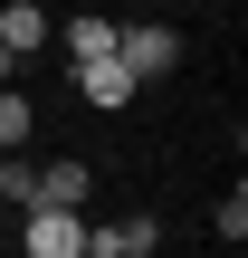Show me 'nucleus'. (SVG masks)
Segmentation results:
<instances>
[{"mask_svg":"<svg viewBox=\"0 0 248 258\" xmlns=\"http://www.w3.org/2000/svg\"><path fill=\"white\" fill-rule=\"evenodd\" d=\"M115 57H124L134 77H172V67H182V29H162V19H143V29H115Z\"/></svg>","mask_w":248,"mask_h":258,"instance_id":"1","label":"nucleus"},{"mask_svg":"<svg viewBox=\"0 0 248 258\" xmlns=\"http://www.w3.org/2000/svg\"><path fill=\"white\" fill-rule=\"evenodd\" d=\"M19 249H29V258H86V211H38V201H29Z\"/></svg>","mask_w":248,"mask_h":258,"instance_id":"2","label":"nucleus"},{"mask_svg":"<svg viewBox=\"0 0 248 258\" xmlns=\"http://www.w3.org/2000/svg\"><path fill=\"white\" fill-rule=\"evenodd\" d=\"M86 191H96V172H86L76 153H67V163H38V172H29V201H38V211H86ZM29 201H19V211H29Z\"/></svg>","mask_w":248,"mask_h":258,"instance_id":"3","label":"nucleus"},{"mask_svg":"<svg viewBox=\"0 0 248 258\" xmlns=\"http://www.w3.org/2000/svg\"><path fill=\"white\" fill-rule=\"evenodd\" d=\"M76 96H86V105H134L143 77H134L124 57H86V67H76Z\"/></svg>","mask_w":248,"mask_h":258,"instance_id":"4","label":"nucleus"},{"mask_svg":"<svg viewBox=\"0 0 248 258\" xmlns=\"http://www.w3.org/2000/svg\"><path fill=\"white\" fill-rule=\"evenodd\" d=\"M86 258H153V220H105V230H86Z\"/></svg>","mask_w":248,"mask_h":258,"instance_id":"5","label":"nucleus"},{"mask_svg":"<svg viewBox=\"0 0 248 258\" xmlns=\"http://www.w3.org/2000/svg\"><path fill=\"white\" fill-rule=\"evenodd\" d=\"M0 48H10V57L48 48V10H38V0H10V10H0Z\"/></svg>","mask_w":248,"mask_h":258,"instance_id":"6","label":"nucleus"},{"mask_svg":"<svg viewBox=\"0 0 248 258\" xmlns=\"http://www.w3.org/2000/svg\"><path fill=\"white\" fill-rule=\"evenodd\" d=\"M115 29H124V19H67V67H86V57H115Z\"/></svg>","mask_w":248,"mask_h":258,"instance_id":"7","label":"nucleus"},{"mask_svg":"<svg viewBox=\"0 0 248 258\" xmlns=\"http://www.w3.org/2000/svg\"><path fill=\"white\" fill-rule=\"evenodd\" d=\"M29 124H38V105L0 86V153H19V144H29Z\"/></svg>","mask_w":248,"mask_h":258,"instance_id":"8","label":"nucleus"},{"mask_svg":"<svg viewBox=\"0 0 248 258\" xmlns=\"http://www.w3.org/2000/svg\"><path fill=\"white\" fill-rule=\"evenodd\" d=\"M220 239H229V249L248 239V191H239V182H229V201H220Z\"/></svg>","mask_w":248,"mask_h":258,"instance_id":"9","label":"nucleus"},{"mask_svg":"<svg viewBox=\"0 0 248 258\" xmlns=\"http://www.w3.org/2000/svg\"><path fill=\"white\" fill-rule=\"evenodd\" d=\"M10 67H19V57H10V48H0V86H10Z\"/></svg>","mask_w":248,"mask_h":258,"instance_id":"10","label":"nucleus"}]
</instances>
